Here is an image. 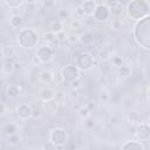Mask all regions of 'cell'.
Listing matches in <instances>:
<instances>
[{"label":"cell","mask_w":150,"mask_h":150,"mask_svg":"<svg viewBox=\"0 0 150 150\" xmlns=\"http://www.w3.org/2000/svg\"><path fill=\"white\" fill-rule=\"evenodd\" d=\"M134 36L138 46H141L145 50L150 49V16L149 15L137 20L134 28Z\"/></svg>","instance_id":"obj_1"},{"label":"cell","mask_w":150,"mask_h":150,"mask_svg":"<svg viewBox=\"0 0 150 150\" xmlns=\"http://www.w3.org/2000/svg\"><path fill=\"white\" fill-rule=\"evenodd\" d=\"M18 43L22 49H33L39 43V33L33 28H22L18 34Z\"/></svg>","instance_id":"obj_2"},{"label":"cell","mask_w":150,"mask_h":150,"mask_svg":"<svg viewBox=\"0 0 150 150\" xmlns=\"http://www.w3.org/2000/svg\"><path fill=\"white\" fill-rule=\"evenodd\" d=\"M149 9L150 7L146 0H131L127 6L128 15L135 21L149 15Z\"/></svg>","instance_id":"obj_3"},{"label":"cell","mask_w":150,"mask_h":150,"mask_svg":"<svg viewBox=\"0 0 150 150\" xmlns=\"http://www.w3.org/2000/svg\"><path fill=\"white\" fill-rule=\"evenodd\" d=\"M94 64H95V59L88 52H81L75 57V66L82 71L90 70L94 67Z\"/></svg>","instance_id":"obj_4"},{"label":"cell","mask_w":150,"mask_h":150,"mask_svg":"<svg viewBox=\"0 0 150 150\" xmlns=\"http://www.w3.org/2000/svg\"><path fill=\"white\" fill-rule=\"evenodd\" d=\"M60 75H61V79L63 82L75 83L81 76V70L75 64H67V66L62 67Z\"/></svg>","instance_id":"obj_5"},{"label":"cell","mask_w":150,"mask_h":150,"mask_svg":"<svg viewBox=\"0 0 150 150\" xmlns=\"http://www.w3.org/2000/svg\"><path fill=\"white\" fill-rule=\"evenodd\" d=\"M67 139H68V135L63 128H54L50 130L49 141L56 148H62L67 143Z\"/></svg>","instance_id":"obj_6"},{"label":"cell","mask_w":150,"mask_h":150,"mask_svg":"<svg viewBox=\"0 0 150 150\" xmlns=\"http://www.w3.org/2000/svg\"><path fill=\"white\" fill-rule=\"evenodd\" d=\"M93 16L96 21L98 22H104L109 19L110 16V11H109V7L105 6L104 4H97L96 7H95V11L93 13Z\"/></svg>","instance_id":"obj_7"},{"label":"cell","mask_w":150,"mask_h":150,"mask_svg":"<svg viewBox=\"0 0 150 150\" xmlns=\"http://www.w3.org/2000/svg\"><path fill=\"white\" fill-rule=\"evenodd\" d=\"M36 57L41 62H49L54 57V50L49 46H41L38 48Z\"/></svg>","instance_id":"obj_8"},{"label":"cell","mask_w":150,"mask_h":150,"mask_svg":"<svg viewBox=\"0 0 150 150\" xmlns=\"http://www.w3.org/2000/svg\"><path fill=\"white\" fill-rule=\"evenodd\" d=\"M33 115V108L27 104V103H20L18 107H16V116L20 118V120H29Z\"/></svg>","instance_id":"obj_9"},{"label":"cell","mask_w":150,"mask_h":150,"mask_svg":"<svg viewBox=\"0 0 150 150\" xmlns=\"http://www.w3.org/2000/svg\"><path fill=\"white\" fill-rule=\"evenodd\" d=\"M136 135L141 141H148L150 138V127L146 123H141L136 129Z\"/></svg>","instance_id":"obj_10"},{"label":"cell","mask_w":150,"mask_h":150,"mask_svg":"<svg viewBox=\"0 0 150 150\" xmlns=\"http://www.w3.org/2000/svg\"><path fill=\"white\" fill-rule=\"evenodd\" d=\"M96 2L94 0H84L81 5V8L83 11V14L84 15H93L94 11H95V7H96Z\"/></svg>","instance_id":"obj_11"},{"label":"cell","mask_w":150,"mask_h":150,"mask_svg":"<svg viewBox=\"0 0 150 150\" xmlns=\"http://www.w3.org/2000/svg\"><path fill=\"white\" fill-rule=\"evenodd\" d=\"M14 68H15L14 61L12 59H5V61L2 62V66H1L2 73H5V74H12L14 71Z\"/></svg>","instance_id":"obj_12"},{"label":"cell","mask_w":150,"mask_h":150,"mask_svg":"<svg viewBox=\"0 0 150 150\" xmlns=\"http://www.w3.org/2000/svg\"><path fill=\"white\" fill-rule=\"evenodd\" d=\"M43 108H45L46 112H48V114H54V112H56V110H57V102L54 101V98H53V100H49V101H45Z\"/></svg>","instance_id":"obj_13"},{"label":"cell","mask_w":150,"mask_h":150,"mask_svg":"<svg viewBox=\"0 0 150 150\" xmlns=\"http://www.w3.org/2000/svg\"><path fill=\"white\" fill-rule=\"evenodd\" d=\"M122 149L124 150H129V149H136V150H144V146L142 143L137 142V141H128L122 145Z\"/></svg>","instance_id":"obj_14"},{"label":"cell","mask_w":150,"mask_h":150,"mask_svg":"<svg viewBox=\"0 0 150 150\" xmlns=\"http://www.w3.org/2000/svg\"><path fill=\"white\" fill-rule=\"evenodd\" d=\"M79 40L81 41L82 45H84V46H90L91 43H94L95 38H94V35H93L91 33L87 32V33H83L82 35H80Z\"/></svg>","instance_id":"obj_15"},{"label":"cell","mask_w":150,"mask_h":150,"mask_svg":"<svg viewBox=\"0 0 150 150\" xmlns=\"http://www.w3.org/2000/svg\"><path fill=\"white\" fill-rule=\"evenodd\" d=\"M6 94H7V96L11 97V98L18 97L19 94H20V88H19V86H16V84H9V86L6 88Z\"/></svg>","instance_id":"obj_16"},{"label":"cell","mask_w":150,"mask_h":150,"mask_svg":"<svg viewBox=\"0 0 150 150\" xmlns=\"http://www.w3.org/2000/svg\"><path fill=\"white\" fill-rule=\"evenodd\" d=\"M54 90L50 89V88H43L41 91H40V98L45 102V101H49V100H53L54 98Z\"/></svg>","instance_id":"obj_17"},{"label":"cell","mask_w":150,"mask_h":150,"mask_svg":"<svg viewBox=\"0 0 150 150\" xmlns=\"http://www.w3.org/2000/svg\"><path fill=\"white\" fill-rule=\"evenodd\" d=\"M1 55L5 59H12L15 55V48L13 46H4L1 48Z\"/></svg>","instance_id":"obj_18"},{"label":"cell","mask_w":150,"mask_h":150,"mask_svg":"<svg viewBox=\"0 0 150 150\" xmlns=\"http://www.w3.org/2000/svg\"><path fill=\"white\" fill-rule=\"evenodd\" d=\"M49 28H50V32L53 33H59V32H62L63 30V25L60 20H53L50 23H49Z\"/></svg>","instance_id":"obj_19"},{"label":"cell","mask_w":150,"mask_h":150,"mask_svg":"<svg viewBox=\"0 0 150 150\" xmlns=\"http://www.w3.org/2000/svg\"><path fill=\"white\" fill-rule=\"evenodd\" d=\"M40 81L45 84H48L53 81V74L49 70H42L40 73Z\"/></svg>","instance_id":"obj_20"},{"label":"cell","mask_w":150,"mask_h":150,"mask_svg":"<svg viewBox=\"0 0 150 150\" xmlns=\"http://www.w3.org/2000/svg\"><path fill=\"white\" fill-rule=\"evenodd\" d=\"M9 25L13 27V28H18L22 25V16L19 15V14H14L9 18Z\"/></svg>","instance_id":"obj_21"},{"label":"cell","mask_w":150,"mask_h":150,"mask_svg":"<svg viewBox=\"0 0 150 150\" xmlns=\"http://www.w3.org/2000/svg\"><path fill=\"white\" fill-rule=\"evenodd\" d=\"M109 11H110V15H112V16H120L122 14V12H123V7H122V5L120 2H117L116 5L109 7Z\"/></svg>","instance_id":"obj_22"},{"label":"cell","mask_w":150,"mask_h":150,"mask_svg":"<svg viewBox=\"0 0 150 150\" xmlns=\"http://www.w3.org/2000/svg\"><path fill=\"white\" fill-rule=\"evenodd\" d=\"M16 131H18V125L15 123H8L5 125V132L7 136L14 135V134H16Z\"/></svg>","instance_id":"obj_23"},{"label":"cell","mask_w":150,"mask_h":150,"mask_svg":"<svg viewBox=\"0 0 150 150\" xmlns=\"http://www.w3.org/2000/svg\"><path fill=\"white\" fill-rule=\"evenodd\" d=\"M4 2L9 8H18L23 4V0H4Z\"/></svg>","instance_id":"obj_24"},{"label":"cell","mask_w":150,"mask_h":150,"mask_svg":"<svg viewBox=\"0 0 150 150\" xmlns=\"http://www.w3.org/2000/svg\"><path fill=\"white\" fill-rule=\"evenodd\" d=\"M118 74H120L121 76H123V77H128V76L130 75V68H129L128 66L122 64V66L118 67Z\"/></svg>","instance_id":"obj_25"},{"label":"cell","mask_w":150,"mask_h":150,"mask_svg":"<svg viewBox=\"0 0 150 150\" xmlns=\"http://www.w3.org/2000/svg\"><path fill=\"white\" fill-rule=\"evenodd\" d=\"M112 56V54H111V52L110 50H108V49H102L101 52H100V59L101 60H109L110 57Z\"/></svg>","instance_id":"obj_26"},{"label":"cell","mask_w":150,"mask_h":150,"mask_svg":"<svg viewBox=\"0 0 150 150\" xmlns=\"http://www.w3.org/2000/svg\"><path fill=\"white\" fill-rule=\"evenodd\" d=\"M79 115H80L82 118H87V117L90 115V110H89L87 107H82V108H80V110H79Z\"/></svg>","instance_id":"obj_27"},{"label":"cell","mask_w":150,"mask_h":150,"mask_svg":"<svg viewBox=\"0 0 150 150\" xmlns=\"http://www.w3.org/2000/svg\"><path fill=\"white\" fill-rule=\"evenodd\" d=\"M43 38H45V40L46 41H54L55 39H56V35H55V33H53V32H47V33H45L43 34Z\"/></svg>","instance_id":"obj_28"},{"label":"cell","mask_w":150,"mask_h":150,"mask_svg":"<svg viewBox=\"0 0 150 150\" xmlns=\"http://www.w3.org/2000/svg\"><path fill=\"white\" fill-rule=\"evenodd\" d=\"M8 143L12 144V145L18 144V143H19V137H18V135H16V134L9 135V136H8Z\"/></svg>","instance_id":"obj_29"},{"label":"cell","mask_w":150,"mask_h":150,"mask_svg":"<svg viewBox=\"0 0 150 150\" xmlns=\"http://www.w3.org/2000/svg\"><path fill=\"white\" fill-rule=\"evenodd\" d=\"M110 60H111V62H112L116 67H120V66L123 64V61H122V59H121L120 56H111Z\"/></svg>","instance_id":"obj_30"},{"label":"cell","mask_w":150,"mask_h":150,"mask_svg":"<svg viewBox=\"0 0 150 150\" xmlns=\"http://www.w3.org/2000/svg\"><path fill=\"white\" fill-rule=\"evenodd\" d=\"M128 120H129L130 122H132V123L137 122V121H138V114H137L136 111H131V112H129V115H128Z\"/></svg>","instance_id":"obj_31"},{"label":"cell","mask_w":150,"mask_h":150,"mask_svg":"<svg viewBox=\"0 0 150 150\" xmlns=\"http://www.w3.org/2000/svg\"><path fill=\"white\" fill-rule=\"evenodd\" d=\"M55 35H56V39H57V40H61V41L67 39V35L63 33V30H62V32H59V33H56Z\"/></svg>","instance_id":"obj_32"},{"label":"cell","mask_w":150,"mask_h":150,"mask_svg":"<svg viewBox=\"0 0 150 150\" xmlns=\"http://www.w3.org/2000/svg\"><path fill=\"white\" fill-rule=\"evenodd\" d=\"M6 112H7V107L2 102H0V116H4Z\"/></svg>","instance_id":"obj_33"},{"label":"cell","mask_w":150,"mask_h":150,"mask_svg":"<svg viewBox=\"0 0 150 150\" xmlns=\"http://www.w3.org/2000/svg\"><path fill=\"white\" fill-rule=\"evenodd\" d=\"M117 2H118V0H104V5L108 7H111V6L116 5Z\"/></svg>","instance_id":"obj_34"},{"label":"cell","mask_w":150,"mask_h":150,"mask_svg":"<svg viewBox=\"0 0 150 150\" xmlns=\"http://www.w3.org/2000/svg\"><path fill=\"white\" fill-rule=\"evenodd\" d=\"M43 4H45V6H46L47 8H50V7L54 6L55 1H54V0H43Z\"/></svg>","instance_id":"obj_35"},{"label":"cell","mask_w":150,"mask_h":150,"mask_svg":"<svg viewBox=\"0 0 150 150\" xmlns=\"http://www.w3.org/2000/svg\"><path fill=\"white\" fill-rule=\"evenodd\" d=\"M39 0H23V2H26L27 5H34V4H36Z\"/></svg>","instance_id":"obj_36"},{"label":"cell","mask_w":150,"mask_h":150,"mask_svg":"<svg viewBox=\"0 0 150 150\" xmlns=\"http://www.w3.org/2000/svg\"><path fill=\"white\" fill-rule=\"evenodd\" d=\"M108 98H109V96H108L107 94H104V95L101 94V95H100V100H108Z\"/></svg>","instance_id":"obj_37"},{"label":"cell","mask_w":150,"mask_h":150,"mask_svg":"<svg viewBox=\"0 0 150 150\" xmlns=\"http://www.w3.org/2000/svg\"><path fill=\"white\" fill-rule=\"evenodd\" d=\"M76 12H77L80 15H84V14H83V11H82V8H81V6H80V7H77V11H76Z\"/></svg>","instance_id":"obj_38"},{"label":"cell","mask_w":150,"mask_h":150,"mask_svg":"<svg viewBox=\"0 0 150 150\" xmlns=\"http://www.w3.org/2000/svg\"><path fill=\"white\" fill-rule=\"evenodd\" d=\"M67 15H68V13L66 11H61L60 12V16H67Z\"/></svg>","instance_id":"obj_39"}]
</instances>
